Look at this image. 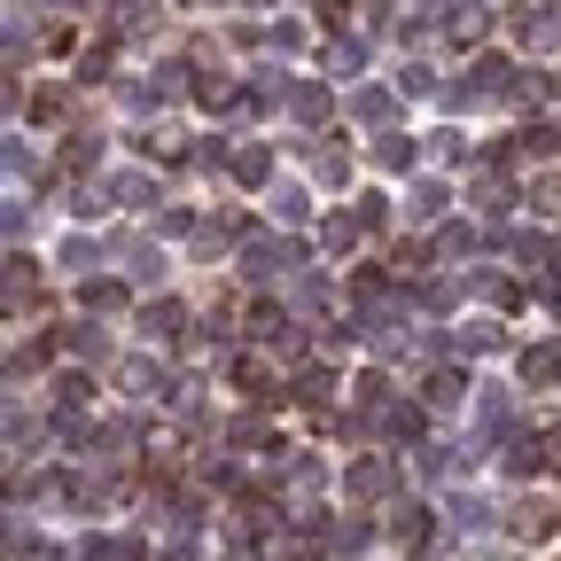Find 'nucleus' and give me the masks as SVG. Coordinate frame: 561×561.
Segmentation results:
<instances>
[{
	"instance_id": "nucleus-1",
	"label": "nucleus",
	"mask_w": 561,
	"mask_h": 561,
	"mask_svg": "<svg viewBox=\"0 0 561 561\" xmlns=\"http://www.w3.org/2000/svg\"><path fill=\"white\" fill-rule=\"evenodd\" d=\"M507 460H515V476H561V430H546V437H523Z\"/></svg>"
},
{
	"instance_id": "nucleus-2",
	"label": "nucleus",
	"mask_w": 561,
	"mask_h": 561,
	"mask_svg": "<svg viewBox=\"0 0 561 561\" xmlns=\"http://www.w3.org/2000/svg\"><path fill=\"white\" fill-rule=\"evenodd\" d=\"M398 476H390V460H351V476H343V491L351 500H382Z\"/></svg>"
},
{
	"instance_id": "nucleus-3",
	"label": "nucleus",
	"mask_w": 561,
	"mask_h": 561,
	"mask_svg": "<svg viewBox=\"0 0 561 561\" xmlns=\"http://www.w3.org/2000/svg\"><path fill=\"white\" fill-rule=\"evenodd\" d=\"M149 468L157 476H180L187 468V430H149Z\"/></svg>"
},
{
	"instance_id": "nucleus-4",
	"label": "nucleus",
	"mask_w": 561,
	"mask_h": 561,
	"mask_svg": "<svg viewBox=\"0 0 561 561\" xmlns=\"http://www.w3.org/2000/svg\"><path fill=\"white\" fill-rule=\"evenodd\" d=\"M460 398H468V375L460 367H437L430 382H421V405H437V413H453Z\"/></svg>"
},
{
	"instance_id": "nucleus-5",
	"label": "nucleus",
	"mask_w": 561,
	"mask_h": 561,
	"mask_svg": "<svg viewBox=\"0 0 561 561\" xmlns=\"http://www.w3.org/2000/svg\"><path fill=\"white\" fill-rule=\"evenodd\" d=\"M507 32H515L523 47H538V39H553V9H538V0H523V9H507Z\"/></svg>"
},
{
	"instance_id": "nucleus-6",
	"label": "nucleus",
	"mask_w": 561,
	"mask_h": 561,
	"mask_svg": "<svg viewBox=\"0 0 561 561\" xmlns=\"http://www.w3.org/2000/svg\"><path fill=\"white\" fill-rule=\"evenodd\" d=\"M117 390H125V398H157V390H164V367H157V359H125V367H117Z\"/></svg>"
},
{
	"instance_id": "nucleus-7",
	"label": "nucleus",
	"mask_w": 561,
	"mask_h": 561,
	"mask_svg": "<svg viewBox=\"0 0 561 561\" xmlns=\"http://www.w3.org/2000/svg\"><path fill=\"white\" fill-rule=\"evenodd\" d=\"M390 538H398L405 553H413V546H430V507H398V515H390Z\"/></svg>"
},
{
	"instance_id": "nucleus-8",
	"label": "nucleus",
	"mask_w": 561,
	"mask_h": 561,
	"mask_svg": "<svg viewBox=\"0 0 561 561\" xmlns=\"http://www.w3.org/2000/svg\"><path fill=\"white\" fill-rule=\"evenodd\" d=\"M476 289H483V305H500V312L523 305V280H515V273H476Z\"/></svg>"
},
{
	"instance_id": "nucleus-9",
	"label": "nucleus",
	"mask_w": 561,
	"mask_h": 561,
	"mask_svg": "<svg viewBox=\"0 0 561 561\" xmlns=\"http://www.w3.org/2000/svg\"><path fill=\"white\" fill-rule=\"evenodd\" d=\"M227 172H234L242 187H265V180H273V164H265V149H234V157H227Z\"/></svg>"
},
{
	"instance_id": "nucleus-10",
	"label": "nucleus",
	"mask_w": 561,
	"mask_h": 561,
	"mask_svg": "<svg viewBox=\"0 0 561 561\" xmlns=\"http://www.w3.org/2000/svg\"><path fill=\"white\" fill-rule=\"evenodd\" d=\"M289 110L305 125H328V87H289Z\"/></svg>"
},
{
	"instance_id": "nucleus-11",
	"label": "nucleus",
	"mask_w": 561,
	"mask_h": 561,
	"mask_svg": "<svg viewBox=\"0 0 561 561\" xmlns=\"http://www.w3.org/2000/svg\"><path fill=\"white\" fill-rule=\"evenodd\" d=\"M140 328H149V335H187V312H180V305H149V312H140Z\"/></svg>"
},
{
	"instance_id": "nucleus-12",
	"label": "nucleus",
	"mask_w": 561,
	"mask_h": 561,
	"mask_svg": "<svg viewBox=\"0 0 561 561\" xmlns=\"http://www.w3.org/2000/svg\"><path fill=\"white\" fill-rule=\"evenodd\" d=\"M445 32H453L460 47H476V39H483V9H453V24H445Z\"/></svg>"
},
{
	"instance_id": "nucleus-13",
	"label": "nucleus",
	"mask_w": 561,
	"mask_h": 561,
	"mask_svg": "<svg viewBox=\"0 0 561 561\" xmlns=\"http://www.w3.org/2000/svg\"><path fill=\"white\" fill-rule=\"evenodd\" d=\"M553 523H561L553 507H523V515H515V530H523V538H553Z\"/></svg>"
},
{
	"instance_id": "nucleus-14",
	"label": "nucleus",
	"mask_w": 561,
	"mask_h": 561,
	"mask_svg": "<svg viewBox=\"0 0 561 561\" xmlns=\"http://www.w3.org/2000/svg\"><path fill=\"white\" fill-rule=\"evenodd\" d=\"M79 305H87V312H117V305H125V289H110V280L94 289V280H87V289H79Z\"/></svg>"
},
{
	"instance_id": "nucleus-15",
	"label": "nucleus",
	"mask_w": 561,
	"mask_h": 561,
	"mask_svg": "<svg viewBox=\"0 0 561 561\" xmlns=\"http://www.w3.org/2000/svg\"><path fill=\"white\" fill-rule=\"evenodd\" d=\"M62 110H70V102H62V87H39V94H32V117H39V125H55Z\"/></svg>"
},
{
	"instance_id": "nucleus-16",
	"label": "nucleus",
	"mask_w": 561,
	"mask_h": 561,
	"mask_svg": "<svg viewBox=\"0 0 561 561\" xmlns=\"http://www.w3.org/2000/svg\"><path fill=\"white\" fill-rule=\"evenodd\" d=\"M87 561H140V538H102Z\"/></svg>"
},
{
	"instance_id": "nucleus-17",
	"label": "nucleus",
	"mask_w": 561,
	"mask_h": 561,
	"mask_svg": "<svg viewBox=\"0 0 561 561\" xmlns=\"http://www.w3.org/2000/svg\"><path fill=\"white\" fill-rule=\"evenodd\" d=\"M375 164H390V172H405V164H413V140H398V133H390V140H382V149H375Z\"/></svg>"
},
{
	"instance_id": "nucleus-18",
	"label": "nucleus",
	"mask_w": 561,
	"mask_h": 561,
	"mask_svg": "<svg viewBox=\"0 0 561 561\" xmlns=\"http://www.w3.org/2000/svg\"><path fill=\"white\" fill-rule=\"evenodd\" d=\"M351 172V149H343V140H328V149H320V180H343Z\"/></svg>"
},
{
	"instance_id": "nucleus-19",
	"label": "nucleus",
	"mask_w": 561,
	"mask_h": 561,
	"mask_svg": "<svg viewBox=\"0 0 561 561\" xmlns=\"http://www.w3.org/2000/svg\"><path fill=\"white\" fill-rule=\"evenodd\" d=\"M87 390H94V375H62V382H55L62 405H87Z\"/></svg>"
},
{
	"instance_id": "nucleus-20",
	"label": "nucleus",
	"mask_w": 561,
	"mask_h": 561,
	"mask_svg": "<svg viewBox=\"0 0 561 561\" xmlns=\"http://www.w3.org/2000/svg\"><path fill=\"white\" fill-rule=\"evenodd\" d=\"M491 343H500V328H483V320L460 328V351H468V359H476V351H491Z\"/></svg>"
},
{
	"instance_id": "nucleus-21",
	"label": "nucleus",
	"mask_w": 561,
	"mask_h": 561,
	"mask_svg": "<svg viewBox=\"0 0 561 561\" xmlns=\"http://www.w3.org/2000/svg\"><path fill=\"white\" fill-rule=\"evenodd\" d=\"M530 203L546 210V219H561V180H538V187H530Z\"/></svg>"
}]
</instances>
